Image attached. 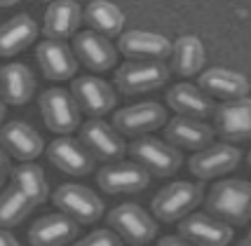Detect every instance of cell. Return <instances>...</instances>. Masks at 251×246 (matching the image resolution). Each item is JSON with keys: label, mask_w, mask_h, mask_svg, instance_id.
Wrapping results in <instances>:
<instances>
[{"label": "cell", "mask_w": 251, "mask_h": 246, "mask_svg": "<svg viewBox=\"0 0 251 246\" xmlns=\"http://www.w3.org/2000/svg\"><path fill=\"white\" fill-rule=\"evenodd\" d=\"M207 211L228 225H244L251 218V185L242 178L214 183L207 195Z\"/></svg>", "instance_id": "1"}, {"label": "cell", "mask_w": 251, "mask_h": 246, "mask_svg": "<svg viewBox=\"0 0 251 246\" xmlns=\"http://www.w3.org/2000/svg\"><path fill=\"white\" fill-rule=\"evenodd\" d=\"M127 152H129L136 164H141L151 176H157V178H169L174 176L181 164H183V155L181 150L174 148L172 143L160 139H153V136H136L131 141V146H127Z\"/></svg>", "instance_id": "2"}, {"label": "cell", "mask_w": 251, "mask_h": 246, "mask_svg": "<svg viewBox=\"0 0 251 246\" xmlns=\"http://www.w3.org/2000/svg\"><path fill=\"white\" fill-rule=\"evenodd\" d=\"M204 199L202 185L190 181H176L164 185L160 193L153 197V214L157 221L162 223H176L190 211H195V206H200Z\"/></svg>", "instance_id": "3"}, {"label": "cell", "mask_w": 251, "mask_h": 246, "mask_svg": "<svg viewBox=\"0 0 251 246\" xmlns=\"http://www.w3.org/2000/svg\"><path fill=\"white\" fill-rule=\"evenodd\" d=\"M167 80H169V68L164 66V61H148V59H129L115 73V87L125 97L160 89L167 85Z\"/></svg>", "instance_id": "4"}, {"label": "cell", "mask_w": 251, "mask_h": 246, "mask_svg": "<svg viewBox=\"0 0 251 246\" xmlns=\"http://www.w3.org/2000/svg\"><path fill=\"white\" fill-rule=\"evenodd\" d=\"M40 113H43L45 127L59 136L71 134L80 127V106L71 92L61 87H50L40 94Z\"/></svg>", "instance_id": "5"}, {"label": "cell", "mask_w": 251, "mask_h": 246, "mask_svg": "<svg viewBox=\"0 0 251 246\" xmlns=\"http://www.w3.org/2000/svg\"><path fill=\"white\" fill-rule=\"evenodd\" d=\"M108 225L127 244H148L157 235V221L134 202L115 206L108 214Z\"/></svg>", "instance_id": "6"}, {"label": "cell", "mask_w": 251, "mask_h": 246, "mask_svg": "<svg viewBox=\"0 0 251 246\" xmlns=\"http://www.w3.org/2000/svg\"><path fill=\"white\" fill-rule=\"evenodd\" d=\"M54 204L59 206V211H64L66 216H71L73 221L82 225L97 223L103 216V199L99 197L92 188L77 185V183H64L54 190Z\"/></svg>", "instance_id": "7"}, {"label": "cell", "mask_w": 251, "mask_h": 246, "mask_svg": "<svg viewBox=\"0 0 251 246\" xmlns=\"http://www.w3.org/2000/svg\"><path fill=\"white\" fill-rule=\"evenodd\" d=\"M99 188L106 195H139L151 185V173L136 162H108L97 172Z\"/></svg>", "instance_id": "8"}, {"label": "cell", "mask_w": 251, "mask_h": 246, "mask_svg": "<svg viewBox=\"0 0 251 246\" xmlns=\"http://www.w3.org/2000/svg\"><path fill=\"white\" fill-rule=\"evenodd\" d=\"M240 162L242 152L232 143H209L204 148L195 150V155L188 160V169L200 181H211L237 169Z\"/></svg>", "instance_id": "9"}, {"label": "cell", "mask_w": 251, "mask_h": 246, "mask_svg": "<svg viewBox=\"0 0 251 246\" xmlns=\"http://www.w3.org/2000/svg\"><path fill=\"white\" fill-rule=\"evenodd\" d=\"M80 141L92 152V157L101 162L122 160V155L127 152L125 136L113 124L103 122V118L87 120L82 124V129H80Z\"/></svg>", "instance_id": "10"}, {"label": "cell", "mask_w": 251, "mask_h": 246, "mask_svg": "<svg viewBox=\"0 0 251 246\" xmlns=\"http://www.w3.org/2000/svg\"><path fill=\"white\" fill-rule=\"evenodd\" d=\"M164 122H167V110L157 101H141L134 106L120 108L113 115V127L122 136H134V139L164 127Z\"/></svg>", "instance_id": "11"}, {"label": "cell", "mask_w": 251, "mask_h": 246, "mask_svg": "<svg viewBox=\"0 0 251 246\" xmlns=\"http://www.w3.org/2000/svg\"><path fill=\"white\" fill-rule=\"evenodd\" d=\"M178 235L186 239L188 244L200 246H226L232 242V225L221 221L211 214H195L190 211L188 216L181 218L178 225Z\"/></svg>", "instance_id": "12"}, {"label": "cell", "mask_w": 251, "mask_h": 246, "mask_svg": "<svg viewBox=\"0 0 251 246\" xmlns=\"http://www.w3.org/2000/svg\"><path fill=\"white\" fill-rule=\"evenodd\" d=\"M214 124L221 139L230 143H242L251 139V101L247 97L223 101L221 106H214Z\"/></svg>", "instance_id": "13"}, {"label": "cell", "mask_w": 251, "mask_h": 246, "mask_svg": "<svg viewBox=\"0 0 251 246\" xmlns=\"http://www.w3.org/2000/svg\"><path fill=\"white\" fill-rule=\"evenodd\" d=\"M71 94L75 97L80 110L87 113L89 118H103L118 103L115 89L106 80L97 77V75H80V77H75L73 87H71Z\"/></svg>", "instance_id": "14"}, {"label": "cell", "mask_w": 251, "mask_h": 246, "mask_svg": "<svg viewBox=\"0 0 251 246\" xmlns=\"http://www.w3.org/2000/svg\"><path fill=\"white\" fill-rule=\"evenodd\" d=\"M45 152H47V160L52 162L59 172L68 173V176L82 178V176H89L94 172V162L97 160L92 157V152L82 146V141L71 139L68 134L54 139L47 146Z\"/></svg>", "instance_id": "15"}, {"label": "cell", "mask_w": 251, "mask_h": 246, "mask_svg": "<svg viewBox=\"0 0 251 246\" xmlns=\"http://www.w3.org/2000/svg\"><path fill=\"white\" fill-rule=\"evenodd\" d=\"M0 148L5 150L10 157H17L22 162H31L45 152V141L40 136V131L31 127L28 122L12 120L7 124L2 122V127H0Z\"/></svg>", "instance_id": "16"}, {"label": "cell", "mask_w": 251, "mask_h": 246, "mask_svg": "<svg viewBox=\"0 0 251 246\" xmlns=\"http://www.w3.org/2000/svg\"><path fill=\"white\" fill-rule=\"evenodd\" d=\"M73 54L77 61L94 73H106L118 61V47L97 31H82L73 35Z\"/></svg>", "instance_id": "17"}, {"label": "cell", "mask_w": 251, "mask_h": 246, "mask_svg": "<svg viewBox=\"0 0 251 246\" xmlns=\"http://www.w3.org/2000/svg\"><path fill=\"white\" fill-rule=\"evenodd\" d=\"M35 59H38V66L47 80L64 82L77 73V59L73 54V47H68L66 40L45 38L35 49Z\"/></svg>", "instance_id": "18"}, {"label": "cell", "mask_w": 251, "mask_h": 246, "mask_svg": "<svg viewBox=\"0 0 251 246\" xmlns=\"http://www.w3.org/2000/svg\"><path fill=\"white\" fill-rule=\"evenodd\" d=\"M164 141L178 150H200L214 143V127H209L204 120L176 115L164 122Z\"/></svg>", "instance_id": "19"}, {"label": "cell", "mask_w": 251, "mask_h": 246, "mask_svg": "<svg viewBox=\"0 0 251 246\" xmlns=\"http://www.w3.org/2000/svg\"><path fill=\"white\" fill-rule=\"evenodd\" d=\"M77 235H80V223L59 211L38 218L28 230V242L33 246H61L75 242Z\"/></svg>", "instance_id": "20"}, {"label": "cell", "mask_w": 251, "mask_h": 246, "mask_svg": "<svg viewBox=\"0 0 251 246\" xmlns=\"http://www.w3.org/2000/svg\"><path fill=\"white\" fill-rule=\"evenodd\" d=\"M35 75L26 64L12 61L0 68V101L7 106H24L35 94Z\"/></svg>", "instance_id": "21"}, {"label": "cell", "mask_w": 251, "mask_h": 246, "mask_svg": "<svg viewBox=\"0 0 251 246\" xmlns=\"http://www.w3.org/2000/svg\"><path fill=\"white\" fill-rule=\"evenodd\" d=\"M125 56L129 59H148V61H164L172 52L169 38H164L162 33L153 31H127L120 33V43H118Z\"/></svg>", "instance_id": "22"}, {"label": "cell", "mask_w": 251, "mask_h": 246, "mask_svg": "<svg viewBox=\"0 0 251 246\" xmlns=\"http://www.w3.org/2000/svg\"><path fill=\"white\" fill-rule=\"evenodd\" d=\"M82 24V7L75 0H54L45 10L43 31L52 40H66L73 38Z\"/></svg>", "instance_id": "23"}, {"label": "cell", "mask_w": 251, "mask_h": 246, "mask_svg": "<svg viewBox=\"0 0 251 246\" xmlns=\"http://www.w3.org/2000/svg\"><path fill=\"white\" fill-rule=\"evenodd\" d=\"M200 89L214 98L230 101V98H242L249 94V80L237 71L216 66L200 75Z\"/></svg>", "instance_id": "24"}, {"label": "cell", "mask_w": 251, "mask_h": 246, "mask_svg": "<svg viewBox=\"0 0 251 246\" xmlns=\"http://www.w3.org/2000/svg\"><path fill=\"white\" fill-rule=\"evenodd\" d=\"M40 26L31 14H17L0 24V56H17L35 43Z\"/></svg>", "instance_id": "25"}, {"label": "cell", "mask_w": 251, "mask_h": 246, "mask_svg": "<svg viewBox=\"0 0 251 246\" xmlns=\"http://www.w3.org/2000/svg\"><path fill=\"white\" fill-rule=\"evenodd\" d=\"M167 106L176 110L178 115H188V118L207 120L214 113V101L209 94H204L200 87L190 85V82H178L167 92Z\"/></svg>", "instance_id": "26"}, {"label": "cell", "mask_w": 251, "mask_h": 246, "mask_svg": "<svg viewBox=\"0 0 251 246\" xmlns=\"http://www.w3.org/2000/svg\"><path fill=\"white\" fill-rule=\"evenodd\" d=\"M172 68L183 77L202 73L204 61H207V52H204V45L197 35H181L174 45H172Z\"/></svg>", "instance_id": "27"}, {"label": "cell", "mask_w": 251, "mask_h": 246, "mask_svg": "<svg viewBox=\"0 0 251 246\" xmlns=\"http://www.w3.org/2000/svg\"><path fill=\"white\" fill-rule=\"evenodd\" d=\"M82 22H87L92 31L101 33L106 38H115L122 33L125 12L108 0H92L82 12Z\"/></svg>", "instance_id": "28"}, {"label": "cell", "mask_w": 251, "mask_h": 246, "mask_svg": "<svg viewBox=\"0 0 251 246\" xmlns=\"http://www.w3.org/2000/svg\"><path fill=\"white\" fill-rule=\"evenodd\" d=\"M12 185L19 188L35 206L43 204L47 199L50 193V185H47V176H45L43 167H38L35 162H22L19 167L12 169Z\"/></svg>", "instance_id": "29"}, {"label": "cell", "mask_w": 251, "mask_h": 246, "mask_svg": "<svg viewBox=\"0 0 251 246\" xmlns=\"http://www.w3.org/2000/svg\"><path fill=\"white\" fill-rule=\"evenodd\" d=\"M33 209H35V204L19 188L7 185L0 193V227H10L12 230L14 225L24 223L31 216Z\"/></svg>", "instance_id": "30"}, {"label": "cell", "mask_w": 251, "mask_h": 246, "mask_svg": "<svg viewBox=\"0 0 251 246\" xmlns=\"http://www.w3.org/2000/svg\"><path fill=\"white\" fill-rule=\"evenodd\" d=\"M118 244H122V239L113 227L92 230L87 237H82V246H118Z\"/></svg>", "instance_id": "31"}, {"label": "cell", "mask_w": 251, "mask_h": 246, "mask_svg": "<svg viewBox=\"0 0 251 246\" xmlns=\"http://www.w3.org/2000/svg\"><path fill=\"white\" fill-rule=\"evenodd\" d=\"M10 172H12V167H10V155H7L5 150L0 148V188L5 185V181H7Z\"/></svg>", "instance_id": "32"}, {"label": "cell", "mask_w": 251, "mask_h": 246, "mask_svg": "<svg viewBox=\"0 0 251 246\" xmlns=\"http://www.w3.org/2000/svg\"><path fill=\"white\" fill-rule=\"evenodd\" d=\"M19 239L12 235L10 227H0V246H17Z\"/></svg>", "instance_id": "33"}, {"label": "cell", "mask_w": 251, "mask_h": 246, "mask_svg": "<svg viewBox=\"0 0 251 246\" xmlns=\"http://www.w3.org/2000/svg\"><path fill=\"white\" fill-rule=\"evenodd\" d=\"M160 244L162 246H186L188 242L181 235H169V237H162V239H160Z\"/></svg>", "instance_id": "34"}, {"label": "cell", "mask_w": 251, "mask_h": 246, "mask_svg": "<svg viewBox=\"0 0 251 246\" xmlns=\"http://www.w3.org/2000/svg\"><path fill=\"white\" fill-rule=\"evenodd\" d=\"M22 0H0V7H14V5H19Z\"/></svg>", "instance_id": "35"}, {"label": "cell", "mask_w": 251, "mask_h": 246, "mask_svg": "<svg viewBox=\"0 0 251 246\" xmlns=\"http://www.w3.org/2000/svg\"><path fill=\"white\" fill-rule=\"evenodd\" d=\"M2 122H5V103L0 101V127H2Z\"/></svg>", "instance_id": "36"}]
</instances>
